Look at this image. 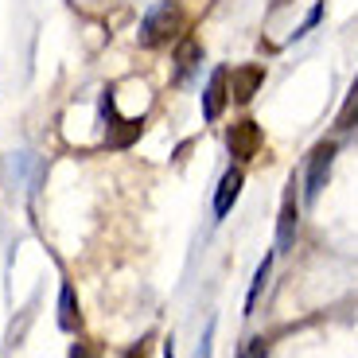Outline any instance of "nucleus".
<instances>
[{"mask_svg": "<svg viewBox=\"0 0 358 358\" xmlns=\"http://www.w3.org/2000/svg\"><path fill=\"white\" fill-rule=\"evenodd\" d=\"M183 31V12L176 0H160L156 8H148V16L141 20V47H164Z\"/></svg>", "mask_w": 358, "mask_h": 358, "instance_id": "f257e3e1", "label": "nucleus"}, {"mask_svg": "<svg viewBox=\"0 0 358 358\" xmlns=\"http://www.w3.org/2000/svg\"><path fill=\"white\" fill-rule=\"evenodd\" d=\"M335 152H339V148H335L331 141H323V144H315L312 156H308V171H304V199H308V203H315V199L323 195V187H327Z\"/></svg>", "mask_w": 358, "mask_h": 358, "instance_id": "f03ea898", "label": "nucleus"}, {"mask_svg": "<svg viewBox=\"0 0 358 358\" xmlns=\"http://www.w3.org/2000/svg\"><path fill=\"white\" fill-rule=\"evenodd\" d=\"M226 148L234 160H253L261 152V125L257 121H234L226 133Z\"/></svg>", "mask_w": 358, "mask_h": 358, "instance_id": "7ed1b4c3", "label": "nucleus"}, {"mask_svg": "<svg viewBox=\"0 0 358 358\" xmlns=\"http://www.w3.org/2000/svg\"><path fill=\"white\" fill-rule=\"evenodd\" d=\"M296 226H300V203H296V179L288 183L285 203H280V218H277V250L288 253L296 245Z\"/></svg>", "mask_w": 358, "mask_h": 358, "instance_id": "20e7f679", "label": "nucleus"}, {"mask_svg": "<svg viewBox=\"0 0 358 358\" xmlns=\"http://www.w3.org/2000/svg\"><path fill=\"white\" fill-rule=\"evenodd\" d=\"M261 82H265V66H257V63L234 66V71H230V101H238V106L253 101V94H257Z\"/></svg>", "mask_w": 358, "mask_h": 358, "instance_id": "39448f33", "label": "nucleus"}, {"mask_svg": "<svg viewBox=\"0 0 358 358\" xmlns=\"http://www.w3.org/2000/svg\"><path fill=\"white\" fill-rule=\"evenodd\" d=\"M226 101H230V71L218 66V71L210 74V82H206V90H203V117L206 121H218Z\"/></svg>", "mask_w": 358, "mask_h": 358, "instance_id": "423d86ee", "label": "nucleus"}, {"mask_svg": "<svg viewBox=\"0 0 358 358\" xmlns=\"http://www.w3.org/2000/svg\"><path fill=\"white\" fill-rule=\"evenodd\" d=\"M101 106H106V113H109V121H113V125H109V148H129V144L136 141V136L144 133V121L141 117H133V121H121V117H117V109H113V101H101Z\"/></svg>", "mask_w": 358, "mask_h": 358, "instance_id": "0eeeda50", "label": "nucleus"}, {"mask_svg": "<svg viewBox=\"0 0 358 358\" xmlns=\"http://www.w3.org/2000/svg\"><path fill=\"white\" fill-rule=\"evenodd\" d=\"M242 183H245L242 168H230L222 179H218V191H215V218H226V215H230V206L238 203V195H242Z\"/></svg>", "mask_w": 358, "mask_h": 358, "instance_id": "6e6552de", "label": "nucleus"}, {"mask_svg": "<svg viewBox=\"0 0 358 358\" xmlns=\"http://www.w3.org/2000/svg\"><path fill=\"white\" fill-rule=\"evenodd\" d=\"M199 59H203V47H199V39L187 36L176 47V78H187V74L199 66Z\"/></svg>", "mask_w": 358, "mask_h": 358, "instance_id": "1a4fd4ad", "label": "nucleus"}, {"mask_svg": "<svg viewBox=\"0 0 358 358\" xmlns=\"http://www.w3.org/2000/svg\"><path fill=\"white\" fill-rule=\"evenodd\" d=\"M59 327L63 331H78V300H74L71 285H63V292H59Z\"/></svg>", "mask_w": 358, "mask_h": 358, "instance_id": "9d476101", "label": "nucleus"}, {"mask_svg": "<svg viewBox=\"0 0 358 358\" xmlns=\"http://www.w3.org/2000/svg\"><path fill=\"white\" fill-rule=\"evenodd\" d=\"M268 265H273V257H265V261L257 265V277H253V285H250V296H245V315H253V304H257L261 288H265V280H268Z\"/></svg>", "mask_w": 358, "mask_h": 358, "instance_id": "9b49d317", "label": "nucleus"}, {"mask_svg": "<svg viewBox=\"0 0 358 358\" xmlns=\"http://www.w3.org/2000/svg\"><path fill=\"white\" fill-rule=\"evenodd\" d=\"M355 117H358V82H355V90H350V101L339 117V129H355Z\"/></svg>", "mask_w": 358, "mask_h": 358, "instance_id": "f8f14e48", "label": "nucleus"}, {"mask_svg": "<svg viewBox=\"0 0 358 358\" xmlns=\"http://www.w3.org/2000/svg\"><path fill=\"white\" fill-rule=\"evenodd\" d=\"M71 358H98V350L90 347V343H74V347H71Z\"/></svg>", "mask_w": 358, "mask_h": 358, "instance_id": "ddd939ff", "label": "nucleus"}, {"mask_svg": "<svg viewBox=\"0 0 358 358\" xmlns=\"http://www.w3.org/2000/svg\"><path fill=\"white\" fill-rule=\"evenodd\" d=\"M144 355H148V347H144V343H141V347H133V350H129L125 358H144Z\"/></svg>", "mask_w": 358, "mask_h": 358, "instance_id": "4468645a", "label": "nucleus"}, {"mask_svg": "<svg viewBox=\"0 0 358 358\" xmlns=\"http://www.w3.org/2000/svg\"><path fill=\"white\" fill-rule=\"evenodd\" d=\"M253 358H265V339H257V347H253Z\"/></svg>", "mask_w": 358, "mask_h": 358, "instance_id": "2eb2a0df", "label": "nucleus"}, {"mask_svg": "<svg viewBox=\"0 0 358 358\" xmlns=\"http://www.w3.org/2000/svg\"><path fill=\"white\" fill-rule=\"evenodd\" d=\"M164 358H176V347H171V339L164 343Z\"/></svg>", "mask_w": 358, "mask_h": 358, "instance_id": "dca6fc26", "label": "nucleus"}]
</instances>
